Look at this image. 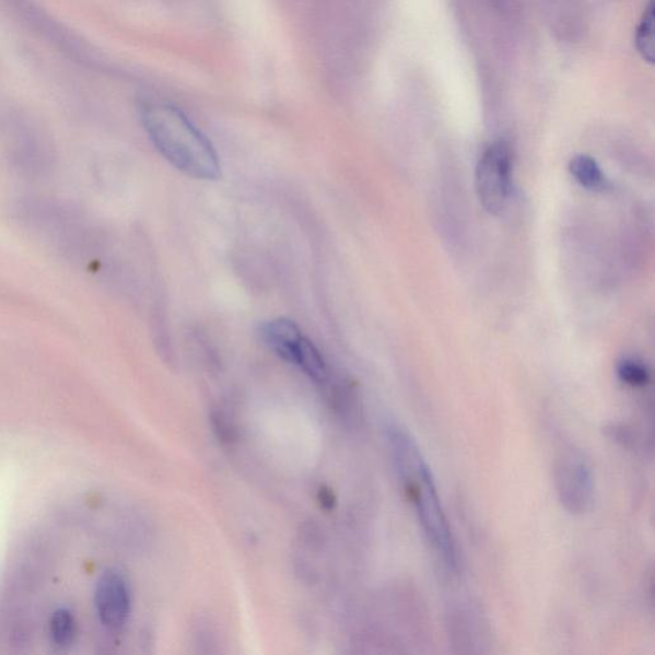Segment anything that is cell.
Returning a JSON list of instances; mask_svg holds the SVG:
<instances>
[{"label":"cell","instance_id":"10","mask_svg":"<svg viewBox=\"0 0 655 655\" xmlns=\"http://www.w3.org/2000/svg\"><path fill=\"white\" fill-rule=\"evenodd\" d=\"M617 376L631 388H645L652 381L650 369L642 361L634 359L621 360L617 365Z\"/></svg>","mask_w":655,"mask_h":655},{"label":"cell","instance_id":"3","mask_svg":"<svg viewBox=\"0 0 655 655\" xmlns=\"http://www.w3.org/2000/svg\"><path fill=\"white\" fill-rule=\"evenodd\" d=\"M553 480L561 506L571 515L583 516L593 507L596 478L582 449L566 446L555 455Z\"/></svg>","mask_w":655,"mask_h":655},{"label":"cell","instance_id":"4","mask_svg":"<svg viewBox=\"0 0 655 655\" xmlns=\"http://www.w3.org/2000/svg\"><path fill=\"white\" fill-rule=\"evenodd\" d=\"M512 153L507 142L489 147L477 168V191L489 213L500 214L507 207L512 188Z\"/></svg>","mask_w":655,"mask_h":655},{"label":"cell","instance_id":"12","mask_svg":"<svg viewBox=\"0 0 655 655\" xmlns=\"http://www.w3.org/2000/svg\"><path fill=\"white\" fill-rule=\"evenodd\" d=\"M606 433L609 438L620 444L623 448L638 449L642 447L643 440L640 438L636 429L630 425L611 424L606 428Z\"/></svg>","mask_w":655,"mask_h":655},{"label":"cell","instance_id":"11","mask_svg":"<svg viewBox=\"0 0 655 655\" xmlns=\"http://www.w3.org/2000/svg\"><path fill=\"white\" fill-rule=\"evenodd\" d=\"M636 48L646 62H654V4L650 3L636 30Z\"/></svg>","mask_w":655,"mask_h":655},{"label":"cell","instance_id":"2","mask_svg":"<svg viewBox=\"0 0 655 655\" xmlns=\"http://www.w3.org/2000/svg\"><path fill=\"white\" fill-rule=\"evenodd\" d=\"M141 119L157 152L173 167L196 179L220 178V157L212 142L183 110L167 103H147Z\"/></svg>","mask_w":655,"mask_h":655},{"label":"cell","instance_id":"8","mask_svg":"<svg viewBox=\"0 0 655 655\" xmlns=\"http://www.w3.org/2000/svg\"><path fill=\"white\" fill-rule=\"evenodd\" d=\"M77 617L67 608H58L49 619V635L51 643L59 650H69L78 638Z\"/></svg>","mask_w":655,"mask_h":655},{"label":"cell","instance_id":"7","mask_svg":"<svg viewBox=\"0 0 655 655\" xmlns=\"http://www.w3.org/2000/svg\"><path fill=\"white\" fill-rule=\"evenodd\" d=\"M260 336L276 355L293 365H295L300 350L306 340L296 324L284 318L262 324Z\"/></svg>","mask_w":655,"mask_h":655},{"label":"cell","instance_id":"9","mask_svg":"<svg viewBox=\"0 0 655 655\" xmlns=\"http://www.w3.org/2000/svg\"><path fill=\"white\" fill-rule=\"evenodd\" d=\"M571 175L577 183L589 190H598L605 185V176L596 161L587 155L572 157L570 163Z\"/></svg>","mask_w":655,"mask_h":655},{"label":"cell","instance_id":"1","mask_svg":"<svg viewBox=\"0 0 655 655\" xmlns=\"http://www.w3.org/2000/svg\"><path fill=\"white\" fill-rule=\"evenodd\" d=\"M387 442L398 480L436 560L449 572L460 569L457 545L443 508L431 466L408 429L387 426Z\"/></svg>","mask_w":655,"mask_h":655},{"label":"cell","instance_id":"6","mask_svg":"<svg viewBox=\"0 0 655 655\" xmlns=\"http://www.w3.org/2000/svg\"><path fill=\"white\" fill-rule=\"evenodd\" d=\"M96 616L105 629L118 632L131 613V593L126 578L117 571H105L97 580L94 594Z\"/></svg>","mask_w":655,"mask_h":655},{"label":"cell","instance_id":"5","mask_svg":"<svg viewBox=\"0 0 655 655\" xmlns=\"http://www.w3.org/2000/svg\"><path fill=\"white\" fill-rule=\"evenodd\" d=\"M449 643L460 653H484L492 644V631L483 612L470 600L449 605L446 613Z\"/></svg>","mask_w":655,"mask_h":655}]
</instances>
